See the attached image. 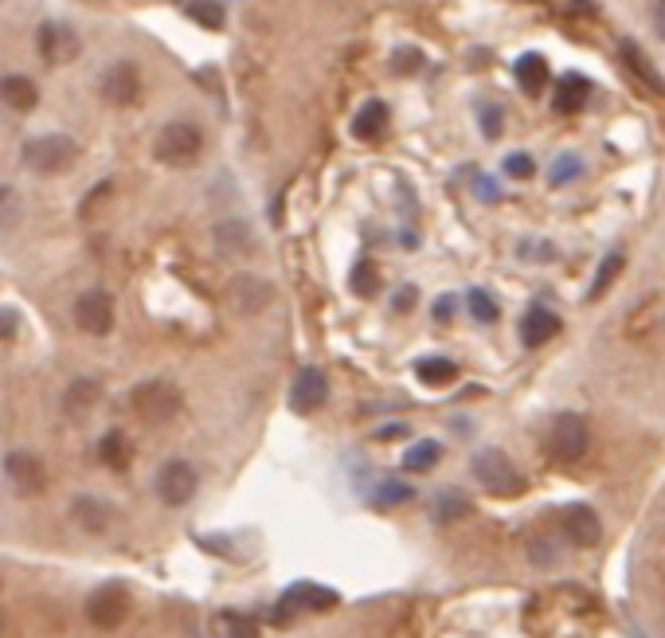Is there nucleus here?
<instances>
[{
	"label": "nucleus",
	"mask_w": 665,
	"mask_h": 638,
	"mask_svg": "<svg viewBox=\"0 0 665 638\" xmlns=\"http://www.w3.org/2000/svg\"><path fill=\"white\" fill-rule=\"evenodd\" d=\"M591 451V431L579 415H560L548 427V455L556 462H583Z\"/></svg>",
	"instance_id": "nucleus-7"
},
{
	"label": "nucleus",
	"mask_w": 665,
	"mask_h": 638,
	"mask_svg": "<svg viewBox=\"0 0 665 638\" xmlns=\"http://www.w3.org/2000/svg\"><path fill=\"white\" fill-rule=\"evenodd\" d=\"M87 623L98 631H114L130 619V592L122 584H102L87 595Z\"/></svg>",
	"instance_id": "nucleus-6"
},
{
	"label": "nucleus",
	"mask_w": 665,
	"mask_h": 638,
	"mask_svg": "<svg viewBox=\"0 0 665 638\" xmlns=\"http://www.w3.org/2000/svg\"><path fill=\"white\" fill-rule=\"evenodd\" d=\"M654 20H658V32H662V40H665V0H658V8H654Z\"/></svg>",
	"instance_id": "nucleus-44"
},
{
	"label": "nucleus",
	"mask_w": 665,
	"mask_h": 638,
	"mask_svg": "<svg viewBox=\"0 0 665 638\" xmlns=\"http://www.w3.org/2000/svg\"><path fill=\"white\" fill-rule=\"evenodd\" d=\"M466 306H470L474 321H482V325H493V321H497V302L489 298L486 290H470V294H466Z\"/></svg>",
	"instance_id": "nucleus-34"
},
{
	"label": "nucleus",
	"mask_w": 665,
	"mask_h": 638,
	"mask_svg": "<svg viewBox=\"0 0 665 638\" xmlns=\"http://www.w3.org/2000/svg\"><path fill=\"white\" fill-rule=\"evenodd\" d=\"M384 130H388V106H384L380 98H368V102L356 110L353 137H360V141H376V137H384Z\"/></svg>",
	"instance_id": "nucleus-22"
},
{
	"label": "nucleus",
	"mask_w": 665,
	"mask_h": 638,
	"mask_svg": "<svg viewBox=\"0 0 665 638\" xmlns=\"http://www.w3.org/2000/svg\"><path fill=\"white\" fill-rule=\"evenodd\" d=\"M622 267H626V255H622V251H611V255L599 263V271H595V282H591L587 298H591V302H599V298H603V294L615 286V278L622 274Z\"/></svg>",
	"instance_id": "nucleus-29"
},
{
	"label": "nucleus",
	"mask_w": 665,
	"mask_h": 638,
	"mask_svg": "<svg viewBox=\"0 0 665 638\" xmlns=\"http://www.w3.org/2000/svg\"><path fill=\"white\" fill-rule=\"evenodd\" d=\"M532 173H536V161H532L529 153H513V157H505V177H513V181H529Z\"/></svg>",
	"instance_id": "nucleus-36"
},
{
	"label": "nucleus",
	"mask_w": 665,
	"mask_h": 638,
	"mask_svg": "<svg viewBox=\"0 0 665 638\" xmlns=\"http://www.w3.org/2000/svg\"><path fill=\"white\" fill-rule=\"evenodd\" d=\"M454 306H458V302H454V294H443V298L435 302V321H450V318H454Z\"/></svg>",
	"instance_id": "nucleus-41"
},
{
	"label": "nucleus",
	"mask_w": 665,
	"mask_h": 638,
	"mask_svg": "<svg viewBox=\"0 0 665 638\" xmlns=\"http://www.w3.org/2000/svg\"><path fill=\"white\" fill-rule=\"evenodd\" d=\"M548 79H552V71H548V59H544L540 51H525V55L517 59V87L525 94L544 91Z\"/></svg>",
	"instance_id": "nucleus-24"
},
{
	"label": "nucleus",
	"mask_w": 665,
	"mask_h": 638,
	"mask_svg": "<svg viewBox=\"0 0 665 638\" xmlns=\"http://www.w3.org/2000/svg\"><path fill=\"white\" fill-rule=\"evenodd\" d=\"M184 12H188L200 28H208V32H220L223 20H227V8H223L220 0H188Z\"/></svg>",
	"instance_id": "nucleus-30"
},
{
	"label": "nucleus",
	"mask_w": 665,
	"mask_h": 638,
	"mask_svg": "<svg viewBox=\"0 0 665 638\" xmlns=\"http://www.w3.org/2000/svg\"><path fill=\"white\" fill-rule=\"evenodd\" d=\"M71 517H75V525H79L83 533L98 537V533H106V529L114 525V505L94 498V494H83V498L71 502Z\"/></svg>",
	"instance_id": "nucleus-19"
},
{
	"label": "nucleus",
	"mask_w": 665,
	"mask_h": 638,
	"mask_svg": "<svg viewBox=\"0 0 665 638\" xmlns=\"http://www.w3.org/2000/svg\"><path fill=\"white\" fill-rule=\"evenodd\" d=\"M75 157H79V141L67 134L32 137V141H24V153H20V161L36 177H59V173H67L75 165Z\"/></svg>",
	"instance_id": "nucleus-1"
},
{
	"label": "nucleus",
	"mask_w": 665,
	"mask_h": 638,
	"mask_svg": "<svg viewBox=\"0 0 665 638\" xmlns=\"http://www.w3.org/2000/svg\"><path fill=\"white\" fill-rule=\"evenodd\" d=\"M137 94H141V71L133 67L130 59H118L114 67H106V75H102V98L110 106H130V102H137Z\"/></svg>",
	"instance_id": "nucleus-13"
},
{
	"label": "nucleus",
	"mask_w": 665,
	"mask_h": 638,
	"mask_svg": "<svg viewBox=\"0 0 665 638\" xmlns=\"http://www.w3.org/2000/svg\"><path fill=\"white\" fill-rule=\"evenodd\" d=\"M333 607H337V592L333 588H321V584L302 580V584L286 588L282 599L274 603V623H290L302 611H333Z\"/></svg>",
	"instance_id": "nucleus-8"
},
{
	"label": "nucleus",
	"mask_w": 665,
	"mask_h": 638,
	"mask_svg": "<svg viewBox=\"0 0 665 638\" xmlns=\"http://www.w3.org/2000/svg\"><path fill=\"white\" fill-rule=\"evenodd\" d=\"M470 474L486 486L489 494H497V498H517L521 490H525V478L517 474V466L509 462V458L501 455V451H478V455L470 458Z\"/></svg>",
	"instance_id": "nucleus-4"
},
{
	"label": "nucleus",
	"mask_w": 665,
	"mask_h": 638,
	"mask_svg": "<svg viewBox=\"0 0 665 638\" xmlns=\"http://www.w3.org/2000/svg\"><path fill=\"white\" fill-rule=\"evenodd\" d=\"M75 325L90 333V337H106L110 329H114V298L102 290V286H94V290H83L79 298H75Z\"/></svg>",
	"instance_id": "nucleus-11"
},
{
	"label": "nucleus",
	"mask_w": 665,
	"mask_h": 638,
	"mask_svg": "<svg viewBox=\"0 0 665 638\" xmlns=\"http://www.w3.org/2000/svg\"><path fill=\"white\" fill-rule=\"evenodd\" d=\"M501 122H505L501 106H482V134H486V137H501Z\"/></svg>",
	"instance_id": "nucleus-38"
},
{
	"label": "nucleus",
	"mask_w": 665,
	"mask_h": 638,
	"mask_svg": "<svg viewBox=\"0 0 665 638\" xmlns=\"http://www.w3.org/2000/svg\"><path fill=\"white\" fill-rule=\"evenodd\" d=\"M98 400H102V384L94 376H79L63 392V415L67 419H87L90 411L98 408Z\"/></svg>",
	"instance_id": "nucleus-20"
},
{
	"label": "nucleus",
	"mask_w": 665,
	"mask_h": 638,
	"mask_svg": "<svg viewBox=\"0 0 665 638\" xmlns=\"http://www.w3.org/2000/svg\"><path fill=\"white\" fill-rule=\"evenodd\" d=\"M478 196H482V200H497V188H493V181H489V177H482V181H478Z\"/></svg>",
	"instance_id": "nucleus-43"
},
{
	"label": "nucleus",
	"mask_w": 665,
	"mask_h": 638,
	"mask_svg": "<svg viewBox=\"0 0 665 638\" xmlns=\"http://www.w3.org/2000/svg\"><path fill=\"white\" fill-rule=\"evenodd\" d=\"M16 329H20V318H16L12 310H0V341L16 337Z\"/></svg>",
	"instance_id": "nucleus-39"
},
{
	"label": "nucleus",
	"mask_w": 665,
	"mask_h": 638,
	"mask_svg": "<svg viewBox=\"0 0 665 638\" xmlns=\"http://www.w3.org/2000/svg\"><path fill=\"white\" fill-rule=\"evenodd\" d=\"M153 153H157V161L161 165H173V169H188V165H196L200 161V153H204V134H200V126H192V122H169L157 141H153Z\"/></svg>",
	"instance_id": "nucleus-3"
},
{
	"label": "nucleus",
	"mask_w": 665,
	"mask_h": 638,
	"mask_svg": "<svg viewBox=\"0 0 665 638\" xmlns=\"http://www.w3.org/2000/svg\"><path fill=\"white\" fill-rule=\"evenodd\" d=\"M196 486H200V474H196V466L188 462V458H169L161 470H157V478H153V490H157V498L165 505H188L196 498Z\"/></svg>",
	"instance_id": "nucleus-5"
},
{
	"label": "nucleus",
	"mask_w": 665,
	"mask_h": 638,
	"mask_svg": "<svg viewBox=\"0 0 665 638\" xmlns=\"http://www.w3.org/2000/svg\"><path fill=\"white\" fill-rule=\"evenodd\" d=\"M470 509H474V502H470L462 490H439V494H435V502H431V517L450 525V521L470 517Z\"/></svg>",
	"instance_id": "nucleus-26"
},
{
	"label": "nucleus",
	"mask_w": 665,
	"mask_h": 638,
	"mask_svg": "<svg viewBox=\"0 0 665 638\" xmlns=\"http://www.w3.org/2000/svg\"><path fill=\"white\" fill-rule=\"evenodd\" d=\"M560 521H564V533H568V541H572L576 548H595L599 545V537H603L599 513H595L591 505H568Z\"/></svg>",
	"instance_id": "nucleus-17"
},
{
	"label": "nucleus",
	"mask_w": 665,
	"mask_h": 638,
	"mask_svg": "<svg viewBox=\"0 0 665 638\" xmlns=\"http://www.w3.org/2000/svg\"><path fill=\"white\" fill-rule=\"evenodd\" d=\"M227 302L235 314L251 318V314H263L266 306L274 302V286L266 282L263 274H235L227 282Z\"/></svg>",
	"instance_id": "nucleus-10"
},
{
	"label": "nucleus",
	"mask_w": 665,
	"mask_h": 638,
	"mask_svg": "<svg viewBox=\"0 0 665 638\" xmlns=\"http://www.w3.org/2000/svg\"><path fill=\"white\" fill-rule=\"evenodd\" d=\"M98 458H102V466H110V470H130V462H133V443H130V435L126 431H106L102 439H98Z\"/></svg>",
	"instance_id": "nucleus-23"
},
{
	"label": "nucleus",
	"mask_w": 665,
	"mask_h": 638,
	"mask_svg": "<svg viewBox=\"0 0 665 638\" xmlns=\"http://www.w3.org/2000/svg\"><path fill=\"white\" fill-rule=\"evenodd\" d=\"M619 59H622V67L630 71V79L642 87V94H646V98H665L662 71L654 67V59H650L642 47L634 44V40H622V44H619Z\"/></svg>",
	"instance_id": "nucleus-12"
},
{
	"label": "nucleus",
	"mask_w": 665,
	"mask_h": 638,
	"mask_svg": "<svg viewBox=\"0 0 665 638\" xmlns=\"http://www.w3.org/2000/svg\"><path fill=\"white\" fill-rule=\"evenodd\" d=\"M8 200H12V192H8V188H0V204H8Z\"/></svg>",
	"instance_id": "nucleus-45"
},
{
	"label": "nucleus",
	"mask_w": 665,
	"mask_h": 638,
	"mask_svg": "<svg viewBox=\"0 0 665 638\" xmlns=\"http://www.w3.org/2000/svg\"><path fill=\"white\" fill-rule=\"evenodd\" d=\"M587 102H591V83H587L583 75H564L560 87H556L552 106H556L560 114H579Z\"/></svg>",
	"instance_id": "nucleus-25"
},
{
	"label": "nucleus",
	"mask_w": 665,
	"mask_h": 638,
	"mask_svg": "<svg viewBox=\"0 0 665 638\" xmlns=\"http://www.w3.org/2000/svg\"><path fill=\"white\" fill-rule=\"evenodd\" d=\"M403 435H407V427H403V423H392V427L372 431V439H376V443H392V439H403Z\"/></svg>",
	"instance_id": "nucleus-40"
},
{
	"label": "nucleus",
	"mask_w": 665,
	"mask_h": 638,
	"mask_svg": "<svg viewBox=\"0 0 665 638\" xmlns=\"http://www.w3.org/2000/svg\"><path fill=\"white\" fill-rule=\"evenodd\" d=\"M349 290H353L356 298H372L380 290V267L368 263V259H360L353 271H349Z\"/></svg>",
	"instance_id": "nucleus-33"
},
{
	"label": "nucleus",
	"mask_w": 665,
	"mask_h": 638,
	"mask_svg": "<svg viewBox=\"0 0 665 638\" xmlns=\"http://www.w3.org/2000/svg\"><path fill=\"white\" fill-rule=\"evenodd\" d=\"M392 67H396L399 75H407V71H419V67H423V51H419V47H399L396 63H392Z\"/></svg>",
	"instance_id": "nucleus-37"
},
{
	"label": "nucleus",
	"mask_w": 665,
	"mask_h": 638,
	"mask_svg": "<svg viewBox=\"0 0 665 638\" xmlns=\"http://www.w3.org/2000/svg\"><path fill=\"white\" fill-rule=\"evenodd\" d=\"M407 306H415V290H411V286H403V290L396 294V310H399V314H403Z\"/></svg>",
	"instance_id": "nucleus-42"
},
{
	"label": "nucleus",
	"mask_w": 665,
	"mask_h": 638,
	"mask_svg": "<svg viewBox=\"0 0 665 638\" xmlns=\"http://www.w3.org/2000/svg\"><path fill=\"white\" fill-rule=\"evenodd\" d=\"M216 627L223 638H259V623L243 611H220L216 615Z\"/></svg>",
	"instance_id": "nucleus-32"
},
{
	"label": "nucleus",
	"mask_w": 665,
	"mask_h": 638,
	"mask_svg": "<svg viewBox=\"0 0 665 638\" xmlns=\"http://www.w3.org/2000/svg\"><path fill=\"white\" fill-rule=\"evenodd\" d=\"M415 376H419L427 388H443V384H450V380L458 376V365H454L450 357H423V361L415 365Z\"/></svg>",
	"instance_id": "nucleus-28"
},
{
	"label": "nucleus",
	"mask_w": 665,
	"mask_h": 638,
	"mask_svg": "<svg viewBox=\"0 0 665 638\" xmlns=\"http://www.w3.org/2000/svg\"><path fill=\"white\" fill-rule=\"evenodd\" d=\"M4 478H8V486H12L16 494L36 498V494H44V486H47L44 458L32 455V451H8V455H4Z\"/></svg>",
	"instance_id": "nucleus-9"
},
{
	"label": "nucleus",
	"mask_w": 665,
	"mask_h": 638,
	"mask_svg": "<svg viewBox=\"0 0 665 638\" xmlns=\"http://www.w3.org/2000/svg\"><path fill=\"white\" fill-rule=\"evenodd\" d=\"M130 408L141 423L165 427V423H173L180 415L184 396H180L177 384H169V380H145V384H137L130 392Z\"/></svg>",
	"instance_id": "nucleus-2"
},
{
	"label": "nucleus",
	"mask_w": 665,
	"mask_h": 638,
	"mask_svg": "<svg viewBox=\"0 0 665 638\" xmlns=\"http://www.w3.org/2000/svg\"><path fill=\"white\" fill-rule=\"evenodd\" d=\"M443 458V447L435 443V439H419V443H411L407 447V455H403V470L407 474H427V470H435V462Z\"/></svg>",
	"instance_id": "nucleus-27"
},
{
	"label": "nucleus",
	"mask_w": 665,
	"mask_h": 638,
	"mask_svg": "<svg viewBox=\"0 0 665 638\" xmlns=\"http://www.w3.org/2000/svg\"><path fill=\"white\" fill-rule=\"evenodd\" d=\"M0 106L12 114H32L40 106V87L28 75H0Z\"/></svg>",
	"instance_id": "nucleus-18"
},
{
	"label": "nucleus",
	"mask_w": 665,
	"mask_h": 638,
	"mask_svg": "<svg viewBox=\"0 0 665 638\" xmlns=\"http://www.w3.org/2000/svg\"><path fill=\"white\" fill-rule=\"evenodd\" d=\"M212 243H216V251L223 259H243V255L255 251V231L239 216H223L220 224L212 228Z\"/></svg>",
	"instance_id": "nucleus-15"
},
{
	"label": "nucleus",
	"mask_w": 665,
	"mask_h": 638,
	"mask_svg": "<svg viewBox=\"0 0 665 638\" xmlns=\"http://www.w3.org/2000/svg\"><path fill=\"white\" fill-rule=\"evenodd\" d=\"M564 329V321L556 318L552 310H544V306H532L529 314L521 318V341L529 345V349H540V345H548L556 333Z\"/></svg>",
	"instance_id": "nucleus-21"
},
{
	"label": "nucleus",
	"mask_w": 665,
	"mask_h": 638,
	"mask_svg": "<svg viewBox=\"0 0 665 638\" xmlns=\"http://www.w3.org/2000/svg\"><path fill=\"white\" fill-rule=\"evenodd\" d=\"M576 177H583V157L560 153L556 165H552V184H568V181H576Z\"/></svg>",
	"instance_id": "nucleus-35"
},
{
	"label": "nucleus",
	"mask_w": 665,
	"mask_h": 638,
	"mask_svg": "<svg viewBox=\"0 0 665 638\" xmlns=\"http://www.w3.org/2000/svg\"><path fill=\"white\" fill-rule=\"evenodd\" d=\"M36 47H40L44 63H71L75 51H79V36L59 20H44L40 32H36Z\"/></svg>",
	"instance_id": "nucleus-14"
},
{
	"label": "nucleus",
	"mask_w": 665,
	"mask_h": 638,
	"mask_svg": "<svg viewBox=\"0 0 665 638\" xmlns=\"http://www.w3.org/2000/svg\"><path fill=\"white\" fill-rule=\"evenodd\" d=\"M415 498V486H407V482H399V478H388V482H380L376 490H372V505L376 509H396V505L411 502Z\"/></svg>",
	"instance_id": "nucleus-31"
},
{
	"label": "nucleus",
	"mask_w": 665,
	"mask_h": 638,
	"mask_svg": "<svg viewBox=\"0 0 665 638\" xmlns=\"http://www.w3.org/2000/svg\"><path fill=\"white\" fill-rule=\"evenodd\" d=\"M325 400H329L325 372L321 368H302L298 380H294V388H290V408L298 411V415H310V411L325 408Z\"/></svg>",
	"instance_id": "nucleus-16"
}]
</instances>
